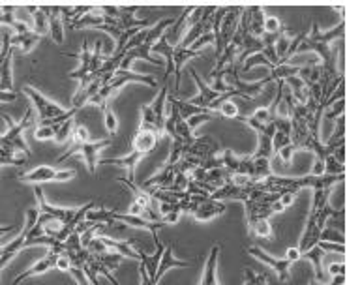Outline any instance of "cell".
Instances as JSON below:
<instances>
[{
	"label": "cell",
	"instance_id": "cell-35",
	"mask_svg": "<svg viewBox=\"0 0 360 285\" xmlns=\"http://www.w3.org/2000/svg\"><path fill=\"white\" fill-rule=\"evenodd\" d=\"M15 99H17L15 92H2L0 90V104H10V102H15Z\"/></svg>",
	"mask_w": 360,
	"mask_h": 285
},
{
	"label": "cell",
	"instance_id": "cell-3",
	"mask_svg": "<svg viewBox=\"0 0 360 285\" xmlns=\"http://www.w3.org/2000/svg\"><path fill=\"white\" fill-rule=\"evenodd\" d=\"M244 8H218L214 19V46H216V60L224 55L231 40L235 38L236 29L240 25Z\"/></svg>",
	"mask_w": 360,
	"mask_h": 285
},
{
	"label": "cell",
	"instance_id": "cell-25",
	"mask_svg": "<svg viewBox=\"0 0 360 285\" xmlns=\"http://www.w3.org/2000/svg\"><path fill=\"white\" fill-rule=\"evenodd\" d=\"M250 235H255L259 239H272L274 237V229H272L271 220H259L255 221L254 225L248 227Z\"/></svg>",
	"mask_w": 360,
	"mask_h": 285
},
{
	"label": "cell",
	"instance_id": "cell-13",
	"mask_svg": "<svg viewBox=\"0 0 360 285\" xmlns=\"http://www.w3.org/2000/svg\"><path fill=\"white\" fill-rule=\"evenodd\" d=\"M113 145V139H101V141H89V143H83L81 146H77L75 156H81L87 162V169H89L90 175L96 173V165H98V160H100V152L109 148Z\"/></svg>",
	"mask_w": 360,
	"mask_h": 285
},
{
	"label": "cell",
	"instance_id": "cell-30",
	"mask_svg": "<svg viewBox=\"0 0 360 285\" xmlns=\"http://www.w3.org/2000/svg\"><path fill=\"white\" fill-rule=\"evenodd\" d=\"M265 34H284V23L276 15L265 18Z\"/></svg>",
	"mask_w": 360,
	"mask_h": 285
},
{
	"label": "cell",
	"instance_id": "cell-36",
	"mask_svg": "<svg viewBox=\"0 0 360 285\" xmlns=\"http://www.w3.org/2000/svg\"><path fill=\"white\" fill-rule=\"evenodd\" d=\"M295 199H296L295 193H284V195H282V199H280V203L284 204L285 209H287V207H291V204L295 203Z\"/></svg>",
	"mask_w": 360,
	"mask_h": 285
},
{
	"label": "cell",
	"instance_id": "cell-33",
	"mask_svg": "<svg viewBox=\"0 0 360 285\" xmlns=\"http://www.w3.org/2000/svg\"><path fill=\"white\" fill-rule=\"evenodd\" d=\"M285 257H287L291 263H295L298 261V259H302V251L298 250V246H291L289 250L285 251Z\"/></svg>",
	"mask_w": 360,
	"mask_h": 285
},
{
	"label": "cell",
	"instance_id": "cell-2",
	"mask_svg": "<svg viewBox=\"0 0 360 285\" xmlns=\"http://www.w3.org/2000/svg\"><path fill=\"white\" fill-rule=\"evenodd\" d=\"M150 51H156V53H161L164 57L167 59V68H166V79L171 74H175V87H173L171 94H178L180 90V76H182V66L184 62H188L189 59H201L203 53L201 51H195V49H188V47H182V46H175L173 47L167 40V36L164 34L159 38L154 47Z\"/></svg>",
	"mask_w": 360,
	"mask_h": 285
},
{
	"label": "cell",
	"instance_id": "cell-34",
	"mask_svg": "<svg viewBox=\"0 0 360 285\" xmlns=\"http://www.w3.org/2000/svg\"><path fill=\"white\" fill-rule=\"evenodd\" d=\"M329 274H331V278H334V276H340V274H345V267H343V263H332L331 267H329Z\"/></svg>",
	"mask_w": 360,
	"mask_h": 285
},
{
	"label": "cell",
	"instance_id": "cell-26",
	"mask_svg": "<svg viewBox=\"0 0 360 285\" xmlns=\"http://www.w3.org/2000/svg\"><path fill=\"white\" fill-rule=\"evenodd\" d=\"M10 36H12V32L0 30V68H2L4 62H6V60L13 55V47L12 43H10Z\"/></svg>",
	"mask_w": 360,
	"mask_h": 285
},
{
	"label": "cell",
	"instance_id": "cell-4",
	"mask_svg": "<svg viewBox=\"0 0 360 285\" xmlns=\"http://www.w3.org/2000/svg\"><path fill=\"white\" fill-rule=\"evenodd\" d=\"M34 195L36 201H38V209H40L42 214L57 218V220L62 221L64 225L73 227V229H77V225L87 218V214H89L90 210L94 209V201L85 203L83 207H79V209H59V207H53V204H49L48 201H45V193H43V190L40 186L34 188Z\"/></svg>",
	"mask_w": 360,
	"mask_h": 285
},
{
	"label": "cell",
	"instance_id": "cell-9",
	"mask_svg": "<svg viewBox=\"0 0 360 285\" xmlns=\"http://www.w3.org/2000/svg\"><path fill=\"white\" fill-rule=\"evenodd\" d=\"M246 253L252 257H257L259 261H263L265 265H268V267L274 270V272L278 274V278H280V281L282 284H291V272H289V268L293 263L287 259V257H272L268 256L265 250H261L259 246H254V244H248L246 248Z\"/></svg>",
	"mask_w": 360,
	"mask_h": 285
},
{
	"label": "cell",
	"instance_id": "cell-31",
	"mask_svg": "<svg viewBox=\"0 0 360 285\" xmlns=\"http://www.w3.org/2000/svg\"><path fill=\"white\" fill-rule=\"evenodd\" d=\"M55 134H57V130L53 126H38L34 132V137L38 141H48L55 139Z\"/></svg>",
	"mask_w": 360,
	"mask_h": 285
},
{
	"label": "cell",
	"instance_id": "cell-11",
	"mask_svg": "<svg viewBox=\"0 0 360 285\" xmlns=\"http://www.w3.org/2000/svg\"><path fill=\"white\" fill-rule=\"evenodd\" d=\"M62 253V242L59 246H53V248H49L48 256L42 257L40 261L36 263L34 267H30L29 270H24L17 276V278L12 279V285H19L23 284L24 279L32 278V276H40L43 272H49V270H53L57 268V261H59V256Z\"/></svg>",
	"mask_w": 360,
	"mask_h": 285
},
{
	"label": "cell",
	"instance_id": "cell-28",
	"mask_svg": "<svg viewBox=\"0 0 360 285\" xmlns=\"http://www.w3.org/2000/svg\"><path fill=\"white\" fill-rule=\"evenodd\" d=\"M103 113V126H106V130L109 132V135H115L118 132V118L117 115H115V111L107 105L106 109L101 111Z\"/></svg>",
	"mask_w": 360,
	"mask_h": 285
},
{
	"label": "cell",
	"instance_id": "cell-18",
	"mask_svg": "<svg viewBox=\"0 0 360 285\" xmlns=\"http://www.w3.org/2000/svg\"><path fill=\"white\" fill-rule=\"evenodd\" d=\"M45 13H48L49 21V34L53 38V41L57 46L64 43V21H62V8L51 6L45 8Z\"/></svg>",
	"mask_w": 360,
	"mask_h": 285
},
{
	"label": "cell",
	"instance_id": "cell-15",
	"mask_svg": "<svg viewBox=\"0 0 360 285\" xmlns=\"http://www.w3.org/2000/svg\"><path fill=\"white\" fill-rule=\"evenodd\" d=\"M169 87L164 85L161 90L158 92V96L150 102V109L154 113V118H156V126H158V132L159 135L164 137L166 135V117H167V98H169Z\"/></svg>",
	"mask_w": 360,
	"mask_h": 285
},
{
	"label": "cell",
	"instance_id": "cell-20",
	"mask_svg": "<svg viewBox=\"0 0 360 285\" xmlns=\"http://www.w3.org/2000/svg\"><path fill=\"white\" fill-rule=\"evenodd\" d=\"M222 251V246L214 244L210 253H208L205 272H203L201 285H218V257Z\"/></svg>",
	"mask_w": 360,
	"mask_h": 285
},
{
	"label": "cell",
	"instance_id": "cell-24",
	"mask_svg": "<svg viewBox=\"0 0 360 285\" xmlns=\"http://www.w3.org/2000/svg\"><path fill=\"white\" fill-rule=\"evenodd\" d=\"M12 66H13V55L6 60V62H4V66L0 68V90H2V92H13Z\"/></svg>",
	"mask_w": 360,
	"mask_h": 285
},
{
	"label": "cell",
	"instance_id": "cell-29",
	"mask_svg": "<svg viewBox=\"0 0 360 285\" xmlns=\"http://www.w3.org/2000/svg\"><path fill=\"white\" fill-rule=\"evenodd\" d=\"M77 126V123H75V118H73V120H70V123H66V124H62V126H57V134H55V139L53 141H57V143H64V141H68L71 137V132H73V128H75Z\"/></svg>",
	"mask_w": 360,
	"mask_h": 285
},
{
	"label": "cell",
	"instance_id": "cell-27",
	"mask_svg": "<svg viewBox=\"0 0 360 285\" xmlns=\"http://www.w3.org/2000/svg\"><path fill=\"white\" fill-rule=\"evenodd\" d=\"M218 115H219V117L231 118V120H235V118L240 117V109H238L235 102H233V99L229 98V99H225L224 104L219 105Z\"/></svg>",
	"mask_w": 360,
	"mask_h": 285
},
{
	"label": "cell",
	"instance_id": "cell-22",
	"mask_svg": "<svg viewBox=\"0 0 360 285\" xmlns=\"http://www.w3.org/2000/svg\"><path fill=\"white\" fill-rule=\"evenodd\" d=\"M40 38L42 36L36 34L34 30H30V32H24V34H13L10 36V43H12V47L15 49V47H21V51L23 53H30L32 49H34V46L40 41Z\"/></svg>",
	"mask_w": 360,
	"mask_h": 285
},
{
	"label": "cell",
	"instance_id": "cell-8",
	"mask_svg": "<svg viewBox=\"0 0 360 285\" xmlns=\"http://www.w3.org/2000/svg\"><path fill=\"white\" fill-rule=\"evenodd\" d=\"M24 96L32 102V107L36 109V113L40 115V120H53V118H59L60 115H64L66 109L60 107L59 104H55L51 99H48L42 92H38L34 87H23Z\"/></svg>",
	"mask_w": 360,
	"mask_h": 285
},
{
	"label": "cell",
	"instance_id": "cell-16",
	"mask_svg": "<svg viewBox=\"0 0 360 285\" xmlns=\"http://www.w3.org/2000/svg\"><path fill=\"white\" fill-rule=\"evenodd\" d=\"M195 263L192 261H182V259H177L175 257V251H173V244H167L166 246V253L161 257V261H159V267H158V272L156 276L152 278L154 284H159V279L164 278V274L169 272L171 268H189L194 267Z\"/></svg>",
	"mask_w": 360,
	"mask_h": 285
},
{
	"label": "cell",
	"instance_id": "cell-6",
	"mask_svg": "<svg viewBox=\"0 0 360 285\" xmlns=\"http://www.w3.org/2000/svg\"><path fill=\"white\" fill-rule=\"evenodd\" d=\"M38 221H40V209H38V207H32V209L27 210V220H24L21 235H19L15 240H12V242H8L6 246L0 248V268L6 267L8 263L17 256L19 251L24 250V248H29L30 233H32V229L38 225Z\"/></svg>",
	"mask_w": 360,
	"mask_h": 285
},
{
	"label": "cell",
	"instance_id": "cell-12",
	"mask_svg": "<svg viewBox=\"0 0 360 285\" xmlns=\"http://www.w3.org/2000/svg\"><path fill=\"white\" fill-rule=\"evenodd\" d=\"M161 139L158 134V130L154 128V126H150V124L147 123H139V126H137V132L136 135H134V141H131V146H134V151L137 152H143L145 156L147 154H150V152L158 146V141Z\"/></svg>",
	"mask_w": 360,
	"mask_h": 285
},
{
	"label": "cell",
	"instance_id": "cell-32",
	"mask_svg": "<svg viewBox=\"0 0 360 285\" xmlns=\"http://www.w3.org/2000/svg\"><path fill=\"white\" fill-rule=\"evenodd\" d=\"M295 152H296V146L295 145H289V146H285L284 151L278 154V158H280L282 162L289 163L291 160H293V156H295Z\"/></svg>",
	"mask_w": 360,
	"mask_h": 285
},
{
	"label": "cell",
	"instance_id": "cell-21",
	"mask_svg": "<svg viewBox=\"0 0 360 285\" xmlns=\"http://www.w3.org/2000/svg\"><path fill=\"white\" fill-rule=\"evenodd\" d=\"M246 13H248V25H250V34L254 38H263L265 36V8L261 6H252L246 8Z\"/></svg>",
	"mask_w": 360,
	"mask_h": 285
},
{
	"label": "cell",
	"instance_id": "cell-5",
	"mask_svg": "<svg viewBox=\"0 0 360 285\" xmlns=\"http://www.w3.org/2000/svg\"><path fill=\"white\" fill-rule=\"evenodd\" d=\"M2 118L6 120L8 132L4 135H0V148H6L10 152H15V154H24L27 158H30L32 151L30 146L24 143L23 132L30 126V120H32V107L24 111L23 118L19 123H13V118L10 115H2Z\"/></svg>",
	"mask_w": 360,
	"mask_h": 285
},
{
	"label": "cell",
	"instance_id": "cell-14",
	"mask_svg": "<svg viewBox=\"0 0 360 285\" xmlns=\"http://www.w3.org/2000/svg\"><path fill=\"white\" fill-rule=\"evenodd\" d=\"M143 158H145L143 152L131 151L128 156L122 158H100L98 163H100V165H118V167H124L126 171H128V176H126V179L130 182H136V167Z\"/></svg>",
	"mask_w": 360,
	"mask_h": 285
},
{
	"label": "cell",
	"instance_id": "cell-37",
	"mask_svg": "<svg viewBox=\"0 0 360 285\" xmlns=\"http://www.w3.org/2000/svg\"><path fill=\"white\" fill-rule=\"evenodd\" d=\"M12 229H13V225H4V227H0V237H2V235L10 233V231H12Z\"/></svg>",
	"mask_w": 360,
	"mask_h": 285
},
{
	"label": "cell",
	"instance_id": "cell-17",
	"mask_svg": "<svg viewBox=\"0 0 360 285\" xmlns=\"http://www.w3.org/2000/svg\"><path fill=\"white\" fill-rule=\"evenodd\" d=\"M90 139V132L87 126H83V124H77L75 128H73V132H71V137H70V145H68V148L64 151V154H60L59 158H57V163H62L66 162L68 158L75 156V151L77 146H81L83 143H89Z\"/></svg>",
	"mask_w": 360,
	"mask_h": 285
},
{
	"label": "cell",
	"instance_id": "cell-23",
	"mask_svg": "<svg viewBox=\"0 0 360 285\" xmlns=\"http://www.w3.org/2000/svg\"><path fill=\"white\" fill-rule=\"evenodd\" d=\"M30 13H32V30L36 34L43 36L49 30V21H48V13H45V8H27Z\"/></svg>",
	"mask_w": 360,
	"mask_h": 285
},
{
	"label": "cell",
	"instance_id": "cell-7",
	"mask_svg": "<svg viewBox=\"0 0 360 285\" xmlns=\"http://www.w3.org/2000/svg\"><path fill=\"white\" fill-rule=\"evenodd\" d=\"M77 173L73 169H55L51 165H38L29 173H19V181L27 184H43V182H66L75 179Z\"/></svg>",
	"mask_w": 360,
	"mask_h": 285
},
{
	"label": "cell",
	"instance_id": "cell-10",
	"mask_svg": "<svg viewBox=\"0 0 360 285\" xmlns=\"http://www.w3.org/2000/svg\"><path fill=\"white\" fill-rule=\"evenodd\" d=\"M188 74L194 77L195 85L199 87V96H197V98L186 99V102L192 105H195V107H201V109H208L210 113H216V104H218L219 99H222L224 94L216 92V90L210 87V85H207V83L203 81L201 76H199V74H197L194 68H188Z\"/></svg>",
	"mask_w": 360,
	"mask_h": 285
},
{
	"label": "cell",
	"instance_id": "cell-19",
	"mask_svg": "<svg viewBox=\"0 0 360 285\" xmlns=\"http://www.w3.org/2000/svg\"><path fill=\"white\" fill-rule=\"evenodd\" d=\"M224 212H225V204L222 203V201H216V199H213V197H207L194 212V220L210 221V220H214V218H218V216L224 214Z\"/></svg>",
	"mask_w": 360,
	"mask_h": 285
},
{
	"label": "cell",
	"instance_id": "cell-1",
	"mask_svg": "<svg viewBox=\"0 0 360 285\" xmlns=\"http://www.w3.org/2000/svg\"><path fill=\"white\" fill-rule=\"evenodd\" d=\"M331 190L332 188H321V190H315V195H313L312 210H310V216H308L306 227H304V233L301 237V244H298V250L302 253H306L312 248L319 246L321 242V233L326 227V223L334 218V216L340 214V210H334L331 207Z\"/></svg>",
	"mask_w": 360,
	"mask_h": 285
}]
</instances>
